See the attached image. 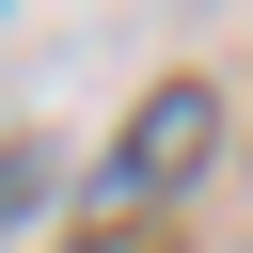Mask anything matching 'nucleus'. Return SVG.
Instances as JSON below:
<instances>
[{"mask_svg":"<svg viewBox=\"0 0 253 253\" xmlns=\"http://www.w3.org/2000/svg\"><path fill=\"white\" fill-rule=\"evenodd\" d=\"M206 142H221V95H206V79H158V95L126 111V142L95 158V206L126 221V206H158V190H190V174H206Z\"/></svg>","mask_w":253,"mask_h":253,"instance_id":"f257e3e1","label":"nucleus"}]
</instances>
